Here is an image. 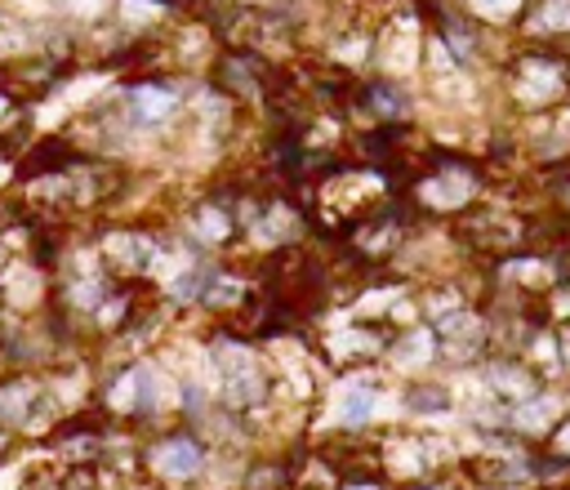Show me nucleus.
Here are the masks:
<instances>
[{"instance_id":"1","label":"nucleus","mask_w":570,"mask_h":490,"mask_svg":"<svg viewBox=\"0 0 570 490\" xmlns=\"http://www.w3.org/2000/svg\"><path fill=\"white\" fill-rule=\"evenodd\" d=\"M138 468L148 472L152 481L187 486L205 468V446L192 433H166V437H157V442H148L138 451Z\"/></svg>"},{"instance_id":"2","label":"nucleus","mask_w":570,"mask_h":490,"mask_svg":"<svg viewBox=\"0 0 570 490\" xmlns=\"http://www.w3.org/2000/svg\"><path fill=\"white\" fill-rule=\"evenodd\" d=\"M214 357L224 366V406L228 410H254L267 401V375L254 366L250 347L237 343V339H219L214 343Z\"/></svg>"},{"instance_id":"3","label":"nucleus","mask_w":570,"mask_h":490,"mask_svg":"<svg viewBox=\"0 0 570 490\" xmlns=\"http://www.w3.org/2000/svg\"><path fill=\"white\" fill-rule=\"evenodd\" d=\"M157 259V241L142 228H116L103 237V263L112 276H138Z\"/></svg>"},{"instance_id":"4","label":"nucleus","mask_w":570,"mask_h":490,"mask_svg":"<svg viewBox=\"0 0 570 490\" xmlns=\"http://www.w3.org/2000/svg\"><path fill=\"white\" fill-rule=\"evenodd\" d=\"M401 232H406V228H401V215L384 209V215H375V219L352 224L347 246H352L356 263H379V259H388V254L401 246Z\"/></svg>"},{"instance_id":"5","label":"nucleus","mask_w":570,"mask_h":490,"mask_svg":"<svg viewBox=\"0 0 570 490\" xmlns=\"http://www.w3.org/2000/svg\"><path fill=\"white\" fill-rule=\"evenodd\" d=\"M45 392L36 375H10L0 379V429H27L32 414L41 410Z\"/></svg>"},{"instance_id":"6","label":"nucleus","mask_w":570,"mask_h":490,"mask_svg":"<svg viewBox=\"0 0 570 490\" xmlns=\"http://www.w3.org/2000/svg\"><path fill=\"white\" fill-rule=\"evenodd\" d=\"M125 103H129V116H134L138 125H161V121L174 116L179 90H174L170 81H134L129 94H125Z\"/></svg>"},{"instance_id":"7","label":"nucleus","mask_w":570,"mask_h":490,"mask_svg":"<svg viewBox=\"0 0 570 490\" xmlns=\"http://www.w3.org/2000/svg\"><path fill=\"white\" fill-rule=\"evenodd\" d=\"M419 196L433 205V209H459L468 196H472V174L459 166V161H442L437 166V179H428L419 187Z\"/></svg>"},{"instance_id":"8","label":"nucleus","mask_w":570,"mask_h":490,"mask_svg":"<svg viewBox=\"0 0 570 490\" xmlns=\"http://www.w3.org/2000/svg\"><path fill=\"white\" fill-rule=\"evenodd\" d=\"M517 72H522L531 99H552V94L561 90V67H557L548 54H526Z\"/></svg>"},{"instance_id":"9","label":"nucleus","mask_w":570,"mask_h":490,"mask_svg":"<svg viewBox=\"0 0 570 490\" xmlns=\"http://www.w3.org/2000/svg\"><path fill=\"white\" fill-rule=\"evenodd\" d=\"M366 103H371V112L379 116V121H401L406 112H410V99L397 90V86H388V81H375V86H366Z\"/></svg>"},{"instance_id":"10","label":"nucleus","mask_w":570,"mask_h":490,"mask_svg":"<svg viewBox=\"0 0 570 490\" xmlns=\"http://www.w3.org/2000/svg\"><path fill=\"white\" fill-rule=\"evenodd\" d=\"M442 41H446V49H451L459 62H472V54H477V36H472V27H468L464 19L442 14Z\"/></svg>"},{"instance_id":"11","label":"nucleus","mask_w":570,"mask_h":490,"mask_svg":"<svg viewBox=\"0 0 570 490\" xmlns=\"http://www.w3.org/2000/svg\"><path fill=\"white\" fill-rule=\"evenodd\" d=\"M290 490H339L334 464H330V459H308V464L290 477Z\"/></svg>"},{"instance_id":"12","label":"nucleus","mask_w":570,"mask_h":490,"mask_svg":"<svg viewBox=\"0 0 570 490\" xmlns=\"http://www.w3.org/2000/svg\"><path fill=\"white\" fill-rule=\"evenodd\" d=\"M196 237H201V241H228V237H232V219H228V209L209 201V205L201 209V219H196Z\"/></svg>"},{"instance_id":"13","label":"nucleus","mask_w":570,"mask_h":490,"mask_svg":"<svg viewBox=\"0 0 570 490\" xmlns=\"http://www.w3.org/2000/svg\"><path fill=\"white\" fill-rule=\"evenodd\" d=\"M334 347H343V357H375L379 353V339L371 330H343L334 339Z\"/></svg>"},{"instance_id":"14","label":"nucleus","mask_w":570,"mask_h":490,"mask_svg":"<svg viewBox=\"0 0 570 490\" xmlns=\"http://www.w3.org/2000/svg\"><path fill=\"white\" fill-rule=\"evenodd\" d=\"M246 490H290V468H285V464H263V468L250 472Z\"/></svg>"},{"instance_id":"15","label":"nucleus","mask_w":570,"mask_h":490,"mask_svg":"<svg viewBox=\"0 0 570 490\" xmlns=\"http://www.w3.org/2000/svg\"><path fill=\"white\" fill-rule=\"evenodd\" d=\"M375 410V388H352L343 401V424H366Z\"/></svg>"},{"instance_id":"16","label":"nucleus","mask_w":570,"mask_h":490,"mask_svg":"<svg viewBox=\"0 0 570 490\" xmlns=\"http://www.w3.org/2000/svg\"><path fill=\"white\" fill-rule=\"evenodd\" d=\"M442 334H446L451 343H459V339L468 343V339H477V334H481V321H477L472 312H451V317L442 321Z\"/></svg>"},{"instance_id":"17","label":"nucleus","mask_w":570,"mask_h":490,"mask_svg":"<svg viewBox=\"0 0 570 490\" xmlns=\"http://www.w3.org/2000/svg\"><path fill=\"white\" fill-rule=\"evenodd\" d=\"M539 27H548V32H570V0H544Z\"/></svg>"},{"instance_id":"18","label":"nucleus","mask_w":570,"mask_h":490,"mask_svg":"<svg viewBox=\"0 0 570 490\" xmlns=\"http://www.w3.org/2000/svg\"><path fill=\"white\" fill-rule=\"evenodd\" d=\"M481 19H513L522 10V0H468Z\"/></svg>"},{"instance_id":"19","label":"nucleus","mask_w":570,"mask_h":490,"mask_svg":"<svg viewBox=\"0 0 570 490\" xmlns=\"http://www.w3.org/2000/svg\"><path fill=\"white\" fill-rule=\"evenodd\" d=\"M157 410V375L148 366H138V414Z\"/></svg>"},{"instance_id":"20","label":"nucleus","mask_w":570,"mask_h":490,"mask_svg":"<svg viewBox=\"0 0 570 490\" xmlns=\"http://www.w3.org/2000/svg\"><path fill=\"white\" fill-rule=\"evenodd\" d=\"M410 406H414V410H446V392H442V388H414V392H410Z\"/></svg>"},{"instance_id":"21","label":"nucleus","mask_w":570,"mask_h":490,"mask_svg":"<svg viewBox=\"0 0 570 490\" xmlns=\"http://www.w3.org/2000/svg\"><path fill=\"white\" fill-rule=\"evenodd\" d=\"M5 125H23V107H19L14 94L0 90V129H5Z\"/></svg>"},{"instance_id":"22","label":"nucleus","mask_w":570,"mask_h":490,"mask_svg":"<svg viewBox=\"0 0 570 490\" xmlns=\"http://www.w3.org/2000/svg\"><path fill=\"white\" fill-rule=\"evenodd\" d=\"M494 388H509V392H531V384L522 375H504V371H494Z\"/></svg>"},{"instance_id":"23","label":"nucleus","mask_w":570,"mask_h":490,"mask_svg":"<svg viewBox=\"0 0 570 490\" xmlns=\"http://www.w3.org/2000/svg\"><path fill=\"white\" fill-rule=\"evenodd\" d=\"M428 353H433V339H414V343H401V357H414V362H423Z\"/></svg>"},{"instance_id":"24","label":"nucleus","mask_w":570,"mask_h":490,"mask_svg":"<svg viewBox=\"0 0 570 490\" xmlns=\"http://www.w3.org/2000/svg\"><path fill=\"white\" fill-rule=\"evenodd\" d=\"M343 490H384L375 477H347V486Z\"/></svg>"},{"instance_id":"25","label":"nucleus","mask_w":570,"mask_h":490,"mask_svg":"<svg viewBox=\"0 0 570 490\" xmlns=\"http://www.w3.org/2000/svg\"><path fill=\"white\" fill-rule=\"evenodd\" d=\"M557 451H561V455H570V424L557 433Z\"/></svg>"},{"instance_id":"26","label":"nucleus","mask_w":570,"mask_h":490,"mask_svg":"<svg viewBox=\"0 0 570 490\" xmlns=\"http://www.w3.org/2000/svg\"><path fill=\"white\" fill-rule=\"evenodd\" d=\"M566 357H570V330H566Z\"/></svg>"},{"instance_id":"27","label":"nucleus","mask_w":570,"mask_h":490,"mask_svg":"<svg viewBox=\"0 0 570 490\" xmlns=\"http://www.w3.org/2000/svg\"><path fill=\"white\" fill-rule=\"evenodd\" d=\"M0 263H5V250H0Z\"/></svg>"}]
</instances>
